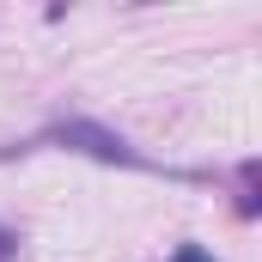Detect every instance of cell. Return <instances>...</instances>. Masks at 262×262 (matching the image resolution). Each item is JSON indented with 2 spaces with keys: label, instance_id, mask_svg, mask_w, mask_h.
<instances>
[{
  "label": "cell",
  "instance_id": "obj_4",
  "mask_svg": "<svg viewBox=\"0 0 262 262\" xmlns=\"http://www.w3.org/2000/svg\"><path fill=\"white\" fill-rule=\"evenodd\" d=\"M171 262H213V250H201V244H183V250H177Z\"/></svg>",
  "mask_w": 262,
  "mask_h": 262
},
{
  "label": "cell",
  "instance_id": "obj_2",
  "mask_svg": "<svg viewBox=\"0 0 262 262\" xmlns=\"http://www.w3.org/2000/svg\"><path fill=\"white\" fill-rule=\"evenodd\" d=\"M238 213H256V159L244 165V195H238Z\"/></svg>",
  "mask_w": 262,
  "mask_h": 262
},
{
  "label": "cell",
  "instance_id": "obj_3",
  "mask_svg": "<svg viewBox=\"0 0 262 262\" xmlns=\"http://www.w3.org/2000/svg\"><path fill=\"white\" fill-rule=\"evenodd\" d=\"M18 256V232H12V226H0V262H12Z\"/></svg>",
  "mask_w": 262,
  "mask_h": 262
},
{
  "label": "cell",
  "instance_id": "obj_1",
  "mask_svg": "<svg viewBox=\"0 0 262 262\" xmlns=\"http://www.w3.org/2000/svg\"><path fill=\"white\" fill-rule=\"evenodd\" d=\"M43 140H55V146H73V152H92V159H104V165H134V171H152V165L134 152L122 134L98 128V122H55Z\"/></svg>",
  "mask_w": 262,
  "mask_h": 262
}]
</instances>
